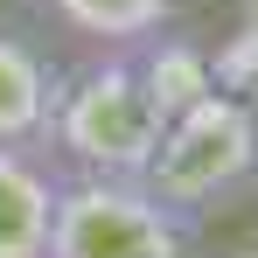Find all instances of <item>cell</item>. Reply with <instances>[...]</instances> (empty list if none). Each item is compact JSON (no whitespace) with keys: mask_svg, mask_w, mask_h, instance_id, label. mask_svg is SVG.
<instances>
[{"mask_svg":"<svg viewBox=\"0 0 258 258\" xmlns=\"http://www.w3.org/2000/svg\"><path fill=\"white\" fill-rule=\"evenodd\" d=\"M49 258H203V223L161 203L147 181L70 174L56 188Z\"/></svg>","mask_w":258,"mask_h":258,"instance_id":"cell-3","label":"cell"},{"mask_svg":"<svg viewBox=\"0 0 258 258\" xmlns=\"http://www.w3.org/2000/svg\"><path fill=\"white\" fill-rule=\"evenodd\" d=\"M35 14H49L84 49H140L161 28H174L181 0H35Z\"/></svg>","mask_w":258,"mask_h":258,"instance_id":"cell-6","label":"cell"},{"mask_svg":"<svg viewBox=\"0 0 258 258\" xmlns=\"http://www.w3.org/2000/svg\"><path fill=\"white\" fill-rule=\"evenodd\" d=\"M140 181L196 223L244 203L258 188V98L216 84L203 105H188L181 119L161 126V147Z\"/></svg>","mask_w":258,"mask_h":258,"instance_id":"cell-2","label":"cell"},{"mask_svg":"<svg viewBox=\"0 0 258 258\" xmlns=\"http://www.w3.org/2000/svg\"><path fill=\"white\" fill-rule=\"evenodd\" d=\"M230 258H258V244H244V251H230Z\"/></svg>","mask_w":258,"mask_h":258,"instance_id":"cell-9","label":"cell"},{"mask_svg":"<svg viewBox=\"0 0 258 258\" xmlns=\"http://www.w3.org/2000/svg\"><path fill=\"white\" fill-rule=\"evenodd\" d=\"M133 70H140V91L154 98L161 119H181L188 105H203L216 91V56L188 35H174V28H161L154 42L133 49Z\"/></svg>","mask_w":258,"mask_h":258,"instance_id":"cell-7","label":"cell"},{"mask_svg":"<svg viewBox=\"0 0 258 258\" xmlns=\"http://www.w3.org/2000/svg\"><path fill=\"white\" fill-rule=\"evenodd\" d=\"M28 14H35V0H0V28H21Z\"/></svg>","mask_w":258,"mask_h":258,"instance_id":"cell-8","label":"cell"},{"mask_svg":"<svg viewBox=\"0 0 258 258\" xmlns=\"http://www.w3.org/2000/svg\"><path fill=\"white\" fill-rule=\"evenodd\" d=\"M161 112L140 91L133 49H84L63 84H56V112L42 133V161L63 181L70 174H112V181H140L154 147H161Z\"/></svg>","mask_w":258,"mask_h":258,"instance_id":"cell-1","label":"cell"},{"mask_svg":"<svg viewBox=\"0 0 258 258\" xmlns=\"http://www.w3.org/2000/svg\"><path fill=\"white\" fill-rule=\"evenodd\" d=\"M56 84H63V63L42 56V42L28 28H0V147L42 154Z\"/></svg>","mask_w":258,"mask_h":258,"instance_id":"cell-4","label":"cell"},{"mask_svg":"<svg viewBox=\"0 0 258 258\" xmlns=\"http://www.w3.org/2000/svg\"><path fill=\"white\" fill-rule=\"evenodd\" d=\"M56 188H63V174L42 154L0 147V258H49Z\"/></svg>","mask_w":258,"mask_h":258,"instance_id":"cell-5","label":"cell"}]
</instances>
